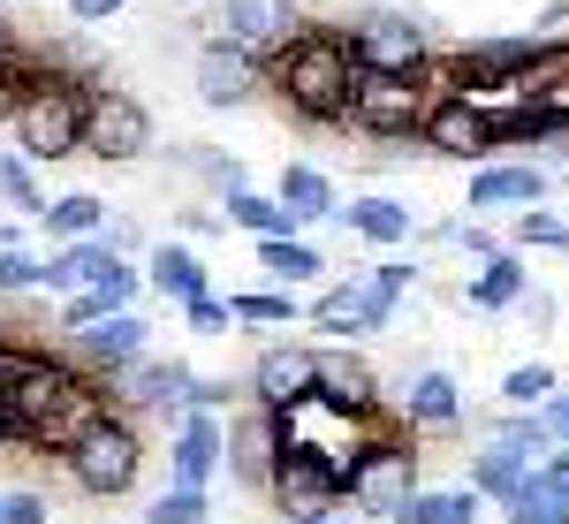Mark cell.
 I'll return each instance as SVG.
<instances>
[{"label":"cell","instance_id":"obj_1","mask_svg":"<svg viewBox=\"0 0 569 524\" xmlns=\"http://www.w3.org/2000/svg\"><path fill=\"white\" fill-rule=\"evenodd\" d=\"M8 403H16V441H23L31 456H53V464H61L91 426H107V418H114V388H107L91 365L53 357V349H46V365L8 395Z\"/></svg>","mask_w":569,"mask_h":524},{"label":"cell","instance_id":"obj_2","mask_svg":"<svg viewBox=\"0 0 569 524\" xmlns=\"http://www.w3.org/2000/svg\"><path fill=\"white\" fill-rule=\"evenodd\" d=\"M266 91L297 122H311V130H342L350 122V91H357V61H350V46H342V31L305 23L297 39L266 61Z\"/></svg>","mask_w":569,"mask_h":524},{"label":"cell","instance_id":"obj_3","mask_svg":"<svg viewBox=\"0 0 569 524\" xmlns=\"http://www.w3.org/2000/svg\"><path fill=\"white\" fill-rule=\"evenodd\" d=\"M448 91H456V69H448V61H433L426 77H372V69H357L350 130H365V137H410V145H418L426 115H433Z\"/></svg>","mask_w":569,"mask_h":524},{"label":"cell","instance_id":"obj_4","mask_svg":"<svg viewBox=\"0 0 569 524\" xmlns=\"http://www.w3.org/2000/svg\"><path fill=\"white\" fill-rule=\"evenodd\" d=\"M84 91L77 77H53L39 69L31 91H23V107H16V152L31 160V168H53V160H69V152H84Z\"/></svg>","mask_w":569,"mask_h":524},{"label":"cell","instance_id":"obj_5","mask_svg":"<svg viewBox=\"0 0 569 524\" xmlns=\"http://www.w3.org/2000/svg\"><path fill=\"white\" fill-rule=\"evenodd\" d=\"M418 486H426V479H418V448H410L402 426H380V434L350 456V472H342V494H350L357 517H388V524L410 510Z\"/></svg>","mask_w":569,"mask_h":524},{"label":"cell","instance_id":"obj_6","mask_svg":"<svg viewBox=\"0 0 569 524\" xmlns=\"http://www.w3.org/2000/svg\"><path fill=\"white\" fill-rule=\"evenodd\" d=\"M342 46L372 77H426L433 69V31H426L418 8H365L342 23Z\"/></svg>","mask_w":569,"mask_h":524},{"label":"cell","instance_id":"obj_7","mask_svg":"<svg viewBox=\"0 0 569 524\" xmlns=\"http://www.w3.org/2000/svg\"><path fill=\"white\" fill-rule=\"evenodd\" d=\"M61 472H69V486L77 494H91V502H114V494H130L137 479H144V434H137V418H107V426H91L69 456H61Z\"/></svg>","mask_w":569,"mask_h":524},{"label":"cell","instance_id":"obj_8","mask_svg":"<svg viewBox=\"0 0 569 524\" xmlns=\"http://www.w3.org/2000/svg\"><path fill=\"white\" fill-rule=\"evenodd\" d=\"M84 152L91 160H107V168H130L152 152V115H144V99L122 85H91L84 91Z\"/></svg>","mask_w":569,"mask_h":524},{"label":"cell","instance_id":"obj_9","mask_svg":"<svg viewBox=\"0 0 569 524\" xmlns=\"http://www.w3.org/2000/svg\"><path fill=\"white\" fill-rule=\"evenodd\" d=\"M266 494H273V510L289 524H319V517H342V464L335 456H319V448H297L289 441V456L273 464V479H266Z\"/></svg>","mask_w":569,"mask_h":524},{"label":"cell","instance_id":"obj_10","mask_svg":"<svg viewBox=\"0 0 569 524\" xmlns=\"http://www.w3.org/2000/svg\"><path fill=\"white\" fill-rule=\"evenodd\" d=\"M395 305H402V297H388L372 274H350V281H335V289L311 297V327H319L327 343H365V335L395 327Z\"/></svg>","mask_w":569,"mask_h":524},{"label":"cell","instance_id":"obj_11","mask_svg":"<svg viewBox=\"0 0 569 524\" xmlns=\"http://www.w3.org/2000/svg\"><path fill=\"white\" fill-rule=\"evenodd\" d=\"M418 145H426V152H440V160H463V168H486V160H501L493 115H486L479 99H463V91H448L433 115H426Z\"/></svg>","mask_w":569,"mask_h":524},{"label":"cell","instance_id":"obj_12","mask_svg":"<svg viewBox=\"0 0 569 524\" xmlns=\"http://www.w3.org/2000/svg\"><path fill=\"white\" fill-rule=\"evenodd\" d=\"M220 464H228V418L176 411L168 418V486H213Z\"/></svg>","mask_w":569,"mask_h":524},{"label":"cell","instance_id":"obj_13","mask_svg":"<svg viewBox=\"0 0 569 524\" xmlns=\"http://www.w3.org/2000/svg\"><path fill=\"white\" fill-rule=\"evenodd\" d=\"M547 190H555V168H539V160H486V168H471L463 206H471V220L479 214H531V206H547Z\"/></svg>","mask_w":569,"mask_h":524},{"label":"cell","instance_id":"obj_14","mask_svg":"<svg viewBox=\"0 0 569 524\" xmlns=\"http://www.w3.org/2000/svg\"><path fill=\"white\" fill-rule=\"evenodd\" d=\"M259 91H266V53L236 46L228 31H213V39L198 46V99L206 107H243Z\"/></svg>","mask_w":569,"mask_h":524},{"label":"cell","instance_id":"obj_15","mask_svg":"<svg viewBox=\"0 0 569 524\" xmlns=\"http://www.w3.org/2000/svg\"><path fill=\"white\" fill-rule=\"evenodd\" d=\"M319 395V349L311 343H266L251 357V403L266 411H297Z\"/></svg>","mask_w":569,"mask_h":524},{"label":"cell","instance_id":"obj_16","mask_svg":"<svg viewBox=\"0 0 569 524\" xmlns=\"http://www.w3.org/2000/svg\"><path fill=\"white\" fill-rule=\"evenodd\" d=\"M281 456H289V426H281V411H266V403L228 411V472H236V479L266 486Z\"/></svg>","mask_w":569,"mask_h":524},{"label":"cell","instance_id":"obj_17","mask_svg":"<svg viewBox=\"0 0 569 524\" xmlns=\"http://www.w3.org/2000/svg\"><path fill=\"white\" fill-rule=\"evenodd\" d=\"M190 365L182 357H137L130 373H114L107 388H114V411L130 418V411H160V418H176L182 403H190Z\"/></svg>","mask_w":569,"mask_h":524},{"label":"cell","instance_id":"obj_18","mask_svg":"<svg viewBox=\"0 0 569 524\" xmlns=\"http://www.w3.org/2000/svg\"><path fill=\"white\" fill-rule=\"evenodd\" d=\"M463 418V388H456V373L448 365H418L402 395H395V426L402 434H448Z\"/></svg>","mask_w":569,"mask_h":524},{"label":"cell","instance_id":"obj_19","mask_svg":"<svg viewBox=\"0 0 569 524\" xmlns=\"http://www.w3.org/2000/svg\"><path fill=\"white\" fill-rule=\"evenodd\" d=\"M137 357H152V327H144V312H114V319H99V327L77 335V365H91L99 380L130 373Z\"/></svg>","mask_w":569,"mask_h":524},{"label":"cell","instance_id":"obj_20","mask_svg":"<svg viewBox=\"0 0 569 524\" xmlns=\"http://www.w3.org/2000/svg\"><path fill=\"white\" fill-rule=\"evenodd\" d=\"M220 23H228V39H236V46H251V53H266V61L305 31L297 0H228V8H220Z\"/></svg>","mask_w":569,"mask_h":524},{"label":"cell","instance_id":"obj_21","mask_svg":"<svg viewBox=\"0 0 569 524\" xmlns=\"http://www.w3.org/2000/svg\"><path fill=\"white\" fill-rule=\"evenodd\" d=\"M319 395H327L335 411H350V418H380V373L342 343L319 349Z\"/></svg>","mask_w":569,"mask_h":524},{"label":"cell","instance_id":"obj_22","mask_svg":"<svg viewBox=\"0 0 569 524\" xmlns=\"http://www.w3.org/2000/svg\"><path fill=\"white\" fill-rule=\"evenodd\" d=\"M144 289L152 297H168V305H190V297H206L213 289V274H206V259L190 251V244H152L144 251Z\"/></svg>","mask_w":569,"mask_h":524},{"label":"cell","instance_id":"obj_23","mask_svg":"<svg viewBox=\"0 0 569 524\" xmlns=\"http://www.w3.org/2000/svg\"><path fill=\"white\" fill-rule=\"evenodd\" d=\"M525 289H531V266H525V251H501V259H486L479 274H463V305L471 312H517L525 305Z\"/></svg>","mask_w":569,"mask_h":524},{"label":"cell","instance_id":"obj_24","mask_svg":"<svg viewBox=\"0 0 569 524\" xmlns=\"http://www.w3.org/2000/svg\"><path fill=\"white\" fill-rule=\"evenodd\" d=\"M342 228L365 236L372 251H395V244H410V236H418V214H410L402 198L380 190V198H350V206H342Z\"/></svg>","mask_w":569,"mask_h":524},{"label":"cell","instance_id":"obj_25","mask_svg":"<svg viewBox=\"0 0 569 524\" xmlns=\"http://www.w3.org/2000/svg\"><path fill=\"white\" fill-rule=\"evenodd\" d=\"M273 198H281L289 214L305 220V228H319V220H342V198H335V175H327V168H305V160H289V168H281V182H273Z\"/></svg>","mask_w":569,"mask_h":524},{"label":"cell","instance_id":"obj_26","mask_svg":"<svg viewBox=\"0 0 569 524\" xmlns=\"http://www.w3.org/2000/svg\"><path fill=\"white\" fill-rule=\"evenodd\" d=\"M531 472H539V456H531V448H517V441H486L479 456H471V479H463V486H479L486 502H509Z\"/></svg>","mask_w":569,"mask_h":524},{"label":"cell","instance_id":"obj_27","mask_svg":"<svg viewBox=\"0 0 569 524\" xmlns=\"http://www.w3.org/2000/svg\"><path fill=\"white\" fill-rule=\"evenodd\" d=\"M220 214H228V228H243L251 244H281V236H305V220L289 214L281 198H266V190H236V198H228Z\"/></svg>","mask_w":569,"mask_h":524},{"label":"cell","instance_id":"obj_28","mask_svg":"<svg viewBox=\"0 0 569 524\" xmlns=\"http://www.w3.org/2000/svg\"><path fill=\"white\" fill-rule=\"evenodd\" d=\"M259 274L266 289H311V281H327V259L305 236H281V244H259Z\"/></svg>","mask_w":569,"mask_h":524},{"label":"cell","instance_id":"obj_29","mask_svg":"<svg viewBox=\"0 0 569 524\" xmlns=\"http://www.w3.org/2000/svg\"><path fill=\"white\" fill-rule=\"evenodd\" d=\"M395 524H486V494L479 486H418Z\"/></svg>","mask_w":569,"mask_h":524},{"label":"cell","instance_id":"obj_30","mask_svg":"<svg viewBox=\"0 0 569 524\" xmlns=\"http://www.w3.org/2000/svg\"><path fill=\"white\" fill-rule=\"evenodd\" d=\"M46 244L61 251V244H91V236H107V198H91V190H69V198H53L46 206Z\"/></svg>","mask_w":569,"mask_h":524},{"label":"cell","instance_id":"obj_31","mask_svg":"<svg viewBox=\"0 0 569 524\" xmlns=\"http://www.w3.org/2000/svg\"><path fill=\"white\" fill-rule=\"evenodd\" d=\"M501 510H509V524H569V486L539 464V472H531V479L517 486Z\"/></svg>","mask_w":569,"mask_h":524},{"label":"cell","instance_id":"obj_32","mask_svg":"<svg viewBox=\"0 0 569 524\" xmlns=\"http://www.w3.org/2000/svg\"><path fill=\"white\" fill-rule=\"evenodd\" d=\"M137 524H213V494L206 486H160L137 510Z\"/></svg>","mask_w":569,"mask_h":524},{"label":"cell","instance_id":"obj_33","mask_svg":"<svg viewBox=\"0 0 569 524\" xmlns=\"http://www.w3.org/2000/svg\"><path fill=\"white\" fill-rule=\"evenodd\" d=\"M228 305H236V319H243V327H297V319H305L297 289H236Z\"/></svg>","mask_w":569,"mask_h":524},{"label":"cell","instance_id":"obj_34","mask_svg":"<svg viewBox=\"0 0 569 524\" xmlns=\"http://www.w3.org/2000/svg\"><path fill=\"white\" fill-rule=\"evenodd\" d=\"M0 198H8V206H16L23 220H46V206H53V198L39 190V175H31V160H23L16 145L0 152Z\"/></svg>","mask_w":569,"mask_h":524},{"label":"cell","instance_id":"obj_35","mask_svg":"<svg viewBox=\"0 0 569 524\" xmlns=\"http://www.w3.org/2000/svg\"><path fill=\"white\" fill-rule=\"evenodd\" d=\"M555 388H562V380H555V365H547V357H531V365H509V373H501V411H539V403H547Z\"/></svg>","mask_w":569,"mask_h":524},{"label":"cell","instance_id":"obj_36","mask_svg":"<svg viewBox=\"0 0 569 524\" xmlns=\"http://www.w3.org/2000/svg\"><path fill=\"white\" fill-rule=\"evenodd\" d=\"M509 251H569V220L547 214V206H531V214H517V228H509Z\"/></svg>","mask_w":569,"mask_h":524},{"label":"cell","instance_id":"obj_37","mask_svg":"<svg viewBox=\"0 0 569 524\" xmlns=\"http://www.w3.org/2000/svg\"><path fill=\"white\" fill-rule=\"evenodd\" d=\"M176 160H182L190 175H206V182H213V190H220V206H228L236 190H251V168H243L236 152H176Z\"/></svg>","mask_w":569,"mask_h":524},{"label":"cell","instance_id":"obj_38","mask_svg":"<svg viewBox=\"0 0 569 524\" xmlns=\"http://www.w3.org/2000/svg\"><path fill=\"white\" fill-rule=\"evenodd\" d=\"M23 289H46V251L8 244V251H0V297H23Z\"/></svg>","mask_w":569,"mask_h":524},{"label":"cell","instance_id":"obj_39","mask_svg":"<svg viewBox=\"0 0 569 524\" xmlns=\"http://www.w3.org/2000/svg\"><path fill=\"white\" fill-rule=\"evenodd\" d=\"M46 365V349L39 343H23V335H0V395H16L31 373Z\"/></svg>","mask_w":569,"mask_h":524},{"label":"cell","instance_id":"obj_40","mask_svg":"<svg viewBox=\"0 0 569 524\" xmlns=\"http://www.w3.org/2000/svg\"><path fill=\"white\" fill-rule=\"evenodd\" d=\"M182 327H190V335H228V327H243V319H236L228 297L206 289V297H190V305H182Z\"/></svg>","mask_w":569,"mask_h":524},{"label":"cell","instance_id":"obj_41","mask_svg":"<svg viewBox=\"0 0 569 524\" xmlns=\"http://www.w3.org/2000/svg\"><path fill=\"white\" fill-rule=\"evenodd\" d=\"M448 244H456V251H463V259H501V251H509V244H501V236H493V228H486V220H456V228H448Z\"/></svg>","mask_w":569,"mask_h":524},{"label":"cell","instance_id":"obj_42","mask_svg":"<svg viewBox=\"0 0 569 524\" xmlns=\"http://www.w3.org/2000/svg\"><path fill=\"white\" fill-rule=\"evenodd\" d=\"M31 77H39V69H31L23 53H16V61H0V122H16V107H23Z\"/></svg>","mask_w":569,"mask_h":524},{"label":"cell","instance_id":"obj_43","mask_svg":"<svg viewBox=\"0 0 569 524\" xmlns=\"http://www.w3.org/2000/svg\"><path fill=\"white\" fill-rule=\"evenodd\" d=\"M0 510H8V524H46V517H53V502H46L39 486H8Z\"/></svg>","mask_w":569,"mask_h":524},{"label":"cell","instance_id":"obj_44","mask_svg":"<svg viewBox=\"0 0 569 524\" xmlns=\"http://www.w3.org/2000/svg\"><path fill=\"white\" fill-rule=\"evenodd\" d=\"M228 403H236V388H228V380H220V373H198V380H190V403H182V411H228Z\"/></svg>","mask_w":569,"mask_h":524},{"label":"cell","instance_id":"obj_45","mask_svg":"<svg viewBox=\"0 0 569 524\" xmlns=\"http://www.w3.org/2000/svg\"><path fill=\"white\" fill-rule=\"evenodd\" d=\"M517 319H525V327H539V335H547V327H555V319H562V305H555V297H547V289H525V305H517Z\"/></svg>","mask_w":569,"mask_h":524},{"label":"cell","instance_id":"obj_46","mask_svg":"<svg viewBox=\"0 0 569 524\" xmlns=\"http://www.w3.org/2000/svg\"><path fill=\"white\" fill-rule=\"evenodd\" d=\"M539 426L555 434V448H569V388H555L547 403H539Z\"/></svg>","mask_w":569,"mask_h":524},{"label":"cell","instance_id":"obj_47","mask_svg":"<svg viewBox=\"0 0 569 524\" xmlns=\"http://www.w3.org/2000/svg\"><path fill=\"white\" fill-rule=\"evenodd\" d=\"M372 281H380L388 297H402V289L418 281V266H410V259H380V266H372Z\"/></svg>","mask_w":569,"mask_h":524},{"label":"cell","instance_id":"obj_48","mask_svg":"<svg viewBox=\"0 0 569 524\" xmlns=\"http://www.w3.org/2000/svg\"><path fill=\"white\" fill-rule=\"evenodd\" d=\"M539 46H569V0L539 8Z\"/></svg>","mask_w":569,"mask_h":524},{"label":"cell","instance_id":"obj_49","mask_svg":"<svg viewBox=\"0 0 569 524\" xmlns=\"http://www.w3.org/2000/svg\"><path fill=\"white\" fill-rule=\"evenodd\" d=\"M130 0H69V23H114Z\"/></svg>","mask_w":569,"mask_h":524},{"label":"cell","instance_id":"obj_50","mask_svg":"<svg viewBox=\"0 0 569 524\" xmlns=\"http://www.w3.org/2000/svg\"><path fill=\"white\" fill-rule=\"evenodd\" d=\"M182 228H190V236H213V228H228V214H206V206H190V214H182Z\"/></svg>","mask_w":569,"mask_h":524},{"label":"cell","instance_id":"obj_51","mask_svg":"<svg viewBox=\"0 0 569 524\" xmlns=\"http://www.w3.org/2000/svg\"><path fill=\"white\" fill-rule=\"evenodd\" d=\"M8 448H23V441H16V403L0 395V456H8Z\"/></svg>","mask_w":569,"mask_h":524},{"label":"cell","instance_id":"obj_52","mask_svg":"<svg viewBox=\"0 0 569 524\" xmlns=\"http://www.w3.org/2000/svg\"><path fill=\"white\" fill-rule=\"evenodd\" d=\"M547 472H555V479L569 486V448H555V456H547Z\"/></svg>","mask_w":569,"mask_h":524},{"label":"cell","instance_id":"obj_53","mask_svg":"<svg viewBox=\"0 0 569 524\" xmlns=\"http://www.w3.org/2000/svg\"><path fill=\"white\" fill-rule=\"evenodd\" d=\"M0 61H16V46H8V23H0Z\"/></svg>","mask_w":569,"mask_h":524},{"label":"cell","instance_id":"obj_54","mask_svg":"<svg viewBox=\"0 0 569 524\" xmlns=\"http://www.w3.org/2000/svg\"><path fill=\"white\" fill-rule=\"evenodd\" d=\"M319 524H350V517H319Z\"/></svg>","mask_w":569,"mask_h":524},{"label":"cell","instance_id":"obj_55","mask_svg":"<svg viewBox=\"0 0 569 524\" xmlns=\"http://www.w3.org/2000/svg\"><path fill=\"white\" fill-rule=\"evenodd\" d=\"M0 524H8V510H0Z\"/></svg>","mask_w":569,"mask_h":524},{"label":"cell","instance_id":"obj_56","mask_svg":"<svg viewBox=\"0 0 569 524\" xmlns=\"http://www.w3.org/2000/svg\"><path fill=\"white\" fill-rule=\"evenodd\" d=\"M0 335H8V327H0Z\"/></svg>","mask_w":569,"mask_h":524}]
</instances>
